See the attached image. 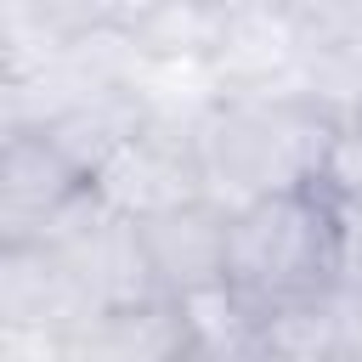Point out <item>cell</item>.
<instances>
[{"label": "cell", "instance_id": "52a82bcc", "mask_svg": "<svg viewBox=\"0 0 362 362\" xmlns=\"http://www.w3.org/2000/svg\"><path fill=\"white\" fill-rule=\"evenodd\" d=\"M90 192V181L34 130L0 136V249H34Z\"/></svg>", "mask_w": 362, "mask_h": 362}, {"label": "cell", "instance_id": "9a60e30c", "mask_svg": "<svg viewBox=\"0 0 362 362\" xmlns=\"http://www.w3.org/2000/svg\"><path fill=\"white\" fill-rule=\"evenodd\" d=\"M334 362H362V351H339V356H334Z\"/></svg>", "mask_w": 362, "mask_h": 362}, {"label": "cell", "instance_id": "7c38bea8", "mask_svg": "<svg viewBox=\"0 0 362 362\" xmlns=\"http://www.w3.org/2000/svg\"><path fill=\"white\" fill-rule=\"evenodd\" d=\"M187 328L175 305H136L96 317L62 345V362H187Z\"/></svg>", "mask_w": 362, "mask_h": 362}, {"label": "cell", "instance_id": "3957f363", "mask_svg": "<svg viewBox=\"0 0 362 362\" xmlns=\"http://www.w3.org/2000/svg\"><path fill=\"white\" fill-rule=\"evenodd\" d=\"M40 249L68 272V283L79 288L90 317L158 305V288H153V272H147V249H141V226L124 221L119 209H107L96 192H85L51 226V238Z\"/></svg>", "mask_w": 362, "mask_h": 362}, {"label": "cell", "instance_id": "9c48e42d", "mask_svg": "<svg viewBox=\"0 0 362 362\" xmlns=\"http://www.w3.org/2000/svg\"><path fill=\"white\" fill-rule=\"evenodd\" d=\"M90 305L68 283V272L34 243V249H0V328L40 334L68 345L79 328H90Z\"/></svg>", "mask_w": 362, "mask_h": 362}, {"label": "cell", "instance_id": "8fae6325", "mask_svg": "<svg viewBox=\"0 0 362 362\" xmlns=\"http://www.w3.org/2000/svg\"><path fill=\"white\" fill-rule=\"evenodd\" d=\"M130 96L158 130H204L226 102L209 57H136Z\"/></svg>", "mask_w": 362, "mask_h": 362}, {"label": "cell", "instance_id": "30bf717a", "mask_svg": "<svg viewBox=\"0 0 362 362\" xmlns=\"http://www.w3.org/2000/svg\"><path fill=\"white\" fill-rule=\"evenodd\" d=\"M147 130V113H141V102L130 96V85H113V90H90V96H79L68 113H57L45 130H34V136H45L85 181H96L102 175V164L113 158V153H124L136 136Z\"/></svg>", "mask_w": 362, "mask_h": 362}, {"label": "cell", "instance_id": "ba28073f", "mask_svg": "<svg viewBox=\"0 0 362 362\" xmlns=\"http://www.w3.org/2000/svg\"><path fill=\"white\" fill-rule=\"evenodd\" d=\"M141 249H147V272L164 305H187L204 300L215 288H226V249H232V215L209 198L170 209L158 221H141Z\"/></svg>", "mask_w": 362, "mask_h": 362}, {"label": "cell", "instance_id": "4fadbf2b", "mask_svg": "<svg viewBox=\"0 0 362 362\" xmlns=\"http://www.w3.org/2000/svg\"><path fill=\"white\" fill-rule=\"evenodd\" d=\"M351 283H362V192L339 198V288Z\"/></svg>", "mask_w": 362, "mask_h": 362}, {"label": "cell", "instance_id": "5bb4252c", "mask_svg": "<svg viewBox=\"0 0 362 362\" xmlns=\"http://www.w3.org/2000/svg\"><path fill=\"white\" fill-rule=\"evenodd\" d=\"M334 305H339V328H345V351H362V283H351V288H339V294H334Z\"/></svg>", "mask_w": 362, "mask_h": 362}, {"label": "cell", "instance_id": "6da1fadb", "mask_svg": "<svg viewBox=\"0 0 362 362\" xmlns=\"http://www.w3.org/2000/svg\"><path fill=\"white\" fill-rule=\"evenodd\" d=\"M339 124L305 107L300 96H238L198 136L204 198L226 215L255 209L266 198L311 192L328 181Z\"/></svg>", "mask_w": 362, "mask_h": 362}, {"label": "cell", "instance_id": "7a4b0ae2", "mask_svg": "<svg viewBox=\"0 0 362 362\" xmlns=\"http://www.w3.org/2000/svg\"><path fill=\"white\" fill-rule=\"evenodd\" d=\"M226 288L255 311L277 317L339 294V198L328 187L266 198L232 215Z\"/></svg>", "mask_w": 362, "mask_h": 362}, {"label": "cell", "instance_id": "e0dca14e", "mask_svg": "<svg viewBox=\"0 0 362 362\" xmlns=\"http://www.w3.org/2000/svg\"><path fill=\"white\" fill-rule=\"evenodd\" d=\"M187 362H192V356H187Z\"/></svg>", "mask_w": 362, "mask_h": 362}, {"label": "cell", "instance_id": "8992f818", "mask_svg": "<svg viewBox=\"0 0 362 362\" xmlns=\"http://www.w3.org/2000/svg\"><path fill=\"white\" fill-rule=\"evenodd\" d=\"M198 136L204 130H158L147 124L124 153L102 164L90 192L119 209L124 221H158L170 209H187L204 198V164H198Z\"/></svg>", "mask_w": 362, "mask_h": 362}, {"label": "cell", "instance_id": "5b68a950", "mask_svg": "<svg viewBox=\"0 0 362 362\" xmlns=\"http://www.w3.org/2000/svg\"><path fill=\"white\" fill-rule=\"evenodd\" d=\"M294 6L288 0H215V34H209V68L238 96H294Z\"/></svg>", "mask_w": 362, "mask_h": 362}, {"label": "cell", "instance_id": "277c9868", "mask_svg": "<svg viewBox=\"0 0 362 362\" xmlns=\"http://www.w3.org/2000/svg\"><path fill=\"white\" fill-rule=\"evenodd\" d=\"M294 6V96L334 119L362 124V0H288Z\"/></svg>", "mask_w": 362, "mask_h": 362}, {"label": "cell", "instance_id": "2e32d148", "mask_svg": "<svg viewBox=\"0 0 362 362\" xmlns=\"http://www.w3.org/2000/svg\"><path fill=\"white\" fill-rule=\"evenodd\" d=\"M351 130H362V124H351Z\"/></svg>", "mask_w": 362, "mask_h": 362}]
</instances>
